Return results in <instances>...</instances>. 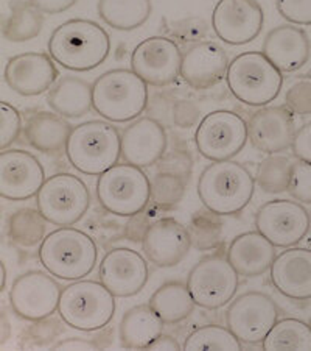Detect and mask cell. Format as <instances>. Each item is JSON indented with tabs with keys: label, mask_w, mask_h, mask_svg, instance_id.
<instances>
[{
	"label": "cell",
	"mask_w": 311,
	"mask_h": 351,
	"mask_svg": "<svg viewBox=\"0 0 311 351\" xmlns=\"http://www.w3.org/2000/svg\"><path fill=\"white\" fill-rule=\"evenodd\" d=\"M111 52V38L97 22L69 19L56 27L49 39V53L55 63L73 72H87L105 63Z\"/></svg>",
	"instance_id": "6da1fadb"
},
{
	"label": "cell",
	"mask_w": 311,
	"mask_h": 351,
	"mask_svg": "<svg viewBox=\"0 0 311 351\" xmlns=\"http://www.w3.org/2000/svg\"><path fill=\"white\" fill-rule=\"evenodd\" d=\"M256 192V178L241 162L226 160L213 161L198 180V195L204 208L232 216L251 203Z\"/></svg>",
	"instance_id": "7a4b0ae2"
},
{
	"label": "cell",
	"mask_w": 311,
	"mask_h": 351,
	"mask_svg": "<svg viewBox=\"0 0 311 351\" xmlns=\"http://www.w3.org/2000/svg\"><path fill=\"white\" fill-rule=\"evenodd\" d=\"M98 248L94 237L72 226H59L45 236L39 247V261L55 278L78 281L94 270Z\"/></svg>",
	"instance_id": "3957f363"
},
{
	"label": "cell",
	"mask_w": 311,
	"mask_h": 351,
	"mask_svg": "<svg viewBox=\"0 0 311 351\" xmlns=\"http://www.w3.org/2000/svg\"><path fill=\"white\" fill-rule=\"evenodd\" d=\"M66 156L84 175L105 173L122 158V133L109 121L78 123L67 141Z\"/></svg>",
	"instance_id": "277c9868"
},
{
	"label": "cell",
	"mask_w": 311,
	"mask_h": 351,
	"mask_svg": "<svg viewBox=\"0 0 311 351\" xmlns=\"http://www.w3.org/2000/svg\"><path fill=\"white\" fill-rule=\"evenodd\" d=\"M146 86L133 69L107 71L92 84L94 110L109 122L135 121L148 105Z\"/></svg>",
	"instance_id": "5b68a950"
},
{
	"label": "cell",
	"mask_w": 311,
	"mask_h": 351,
	"mask_svg": "<svg viewBox=\"0 0 311 351\" xmlns=\"http://www.w3.org/2000/svg\"><path fill=\"white\" fill-rule=\"evenodd\" d=\"M228 88L241 104L249 106H267L279 97L284 86L282 71L271 63L263 52H245L229 63Z\"/></svg>",
	"instance_id": "8992f818"
},
{
	"label": "cell",
	"mask_w": 311,
	"mask_h": 351,
	"mask_svg": "<svg viewBox=\"0 0 311 351\" xmlns=\"http://www.w3.org/2000/svg\"><path fill=\"white\" fill-rule=\"evenodd\" d=\"M116 313V295L103 282L78 280L61 292L58 314L73 330L92 332L109 325Z\"/></svg>",
	"instance_id": "52a82bcc"
},
{
	"label": "cell",
	"mask_w": 311,
	"mask_h": 351,
	"mask_svg": "<svg viewBox=\"0 0 311 351\" xmlns=\"http://www.w3.org/2000/svg\"><path fill=\"white\" fill-rule=\"evenodd\" d=\"M97 198L106 213L131 217L142 213L151 200V180L142 167L120 162L98 175Z\"/></svg>",
	"instance_id": "ba28073f"
},
{
	"label": "cell",
	"mask_w": 311,
	"mask_h": 351,
	"mask_svg": "<svg viewBox=\"0 0 311 351\" xmlns=\"http://www.w3.org/2000/svg\"><path fill=\"white\" fill-rule=\"evenodd\" d=\"M36 205L49 223L72 226L90 206V192L84 181L72 173H55L45 180L36 195Z\"/></svg>",
	"instance_id": "9c48e42d"
},
{
	"label": "cell",
	"mask_w": 311,
	"mask_h": 351,
	"mask_svg": "<svg viewBox=\"0 0 311 351\" xmlns=\"http://www.w3.org/2000/svg\"><path fill=\"white\" fill-rule=\"evenodd\" d=\"M240 285V275L228 259V254H207L196 263L187 278V287L196 306L219 309L234 300Z\"/></svg>",
	"instance_id": "30bf717a"
},
{
	"label": "cell",
	"mask_w": 311,
	"mask_h": 351,
	"mask_svg": "<svg viewBox=\"0 0 311 351\" xmlns=\"http://www.w3.org/2000/svg\"><path fill=\"white\" fill-rule=\"evenodd\" d=\"M247 139V122L229 110L208 112L195 133L196 149L208 161L232 160L245 149Z\"/></svg>",
	"instance_id": "8fae6325"
},
{
	"label": "cell",
	"mask_w": 311,
	"mask_h": 351,
	"mask_svg": "<svg viewBox=\"0 0 311 351\" xmlns=\"http://www.w3.org/2000/svg\"><path fill=\"white\" fill-rule=\"evenodd\" d=\"M279 320L274 300L263 292H246L232 300L226 325L243 343H260Z\"/></svg>",
	"instance_id": "7c38bea8"
},
{
	"label": "cell",
	"mask_w": 311,
	"mask_h": 351,
	"mask_svg": "<svg viewBox=\"0 0 311 351\" xmlns=\"http://www.w3.org/2000/svg\"><path fill=\"white\" fill-rule=\"evenodd\" d=\"M310 226L311 217L305 206L286 198L265 203L256 214V230L275 247L297 245L308 234Z\"/></svg>",
	"instance_id": "4fadbf2b"
},
{
	"label": "cell",
	"mask_w": 311,
	"mask_h": 351,
	"mask_svg": "<svg viewBox=\"0 0 311 351\" xmlns=\"http://www.w3.org/2000/svg\"><path fill=\"white\" fill-rule=\"evenodd\" d=\"M61 292V286L52 276L41 270H30L14 280L8 297L16 315L38 322L56 313Z\"/></svg>",
	"instance_id": "5bb4252c"
},
{
	"label": "cell",
	"mask_w": 311,
	"mask_h": 351,
	"mask_svg": "<svg viewBox=\"0 0 311 351\" xmlns=\"http://www.w3.org/2000/svg\"><path fill=\"white\" fill-rule=\"evenodd\" d=\"M182 55L172 38L151 36L133 50L131 69L150 86L163 88L178 80Z\"/></svg>",
	"instance_id": "9a60e30c"
},
{
	"label": "cell",
	"mask_w": 311,
	"mask_h": 351,
	"mask_svg": "<svg viewBox=\"0 0 311 351\" xmlns=\"http://www.w3.org/2000/svg\"><path fill=\"white\" fill-rule=\"evenodd\" d=\"M265 14L257 0H218L212 13V27L223 43L245 45L263 28Z\"/></svg>",
	"instance_id": "2e32d148"
},
{
	"label": "cell",
	"mask_w": 311,
	"mask_h": 351,
	"mask_svg": "<svg viewBox=\"0 0 311 351\" xmlns=\"http://www.w3.org/2000/svg\"><path fill=\"white\" fill-rule=\"evenodd\" d=\"M45 183L41 161L25 150H2L0 154V195L5 200L24 202L38 195Z\"/></svg>",
	"instance_id": "e0dca14e"
},
{
	"label": "cell",
	"mask_w": 311,
	"mask_h": 351,
	"mask_svg": "<svg viewBox=\"0 0 311 351\" xmlns=\"http://www.w3.org/2000/svg\"><path fill=\"white\" fill-rule=\"evenodd\" d=\"M98 275L116 297H134L148 282V264L139 252L118 247L105 254Z\"/></svg>",
	"instance_id": "ac0fdd59"
},
{
	"label": "cell",
	"mask_w": 311,
	"mask_h": 351,
	"mask_svg": "<svg viewBox=\"0 0 311 351\" xmlns=\"http://www.w3.org/2000/svg\"><path fill=\"white\" fill-rule=\"evenodd\" d=\"M58 77L55 60L41 52L16 55L8 60L3 71V80L8 88L24 97H35L52 89Z\"/></svg>",
	"instance_id": "d6986e66"
},
{
	"label": "cell",
	"mask_w": 311,
	"mask_h": 351,
	"mask_svg": "<svg viewBox=\"0 0 311 351\" xmlns=\"http://www.w3.org/2000/svg\"><path fill=\"white\" fill-rule=\"evenodd\" d=\"M293 112L285 106H262L247 121V134L254 149L274 155L288 150L296 136Z\"/></svg>",
	"instance_id": "ffe728a7"
},
{
	"label": "cell",
	"mask_w": 311,
	"mask_h": 351,
	"mask_svg": "<svg viewBox=\"0 0 311 351\" xmlns=\"http://www.w3.org/2000/svg\"><path fill=\"white\" fill-rule=\"evenodd\" d=\"M168 147L165 128L152 117H139L122 133V158L137 167H151L161 161Z\"/></svg>",
	"instance_id": "44dd1931"
},
{
	"label": "cell",
	"mask_w": 311,
	"mask_h": 351,
	"mask_svg": "<svg viewBox=\"0 0 311 351\" xmlns=\"http://www.w3.org/2000/svg\"><path fill=\"white\" fill-rule=\"evenodd\" d=\"M146 259L157 267H174L189 254V230L173 217H162L150 225L142 242Z\"/></svg>",
	"instance_id": "7402d4cb"
},
{
	"label": "cell",
	"mask_w": 311,
	"mask_h": 351,
	"mask_svg": "<svg viewBox=\"0 0 311 351\" xmlns=\"http://www.w3.org/2000/svg\"><path fill=\"white\" fill-rule=\"evenodd\" d=\"M229 69L226 50L212 41L191 45L182 55L180 77L193 89H211L223 80Z\"/></svg>",
	"instance_id": "603a6c76"
},
{
	"label": "cell",
	"mask_w": 311,
	"mask_h": 351,
	"mask_svg": "<svg viewBox=\"0 0 311 351\" xmlns=\"http://www.w3.org/2000/svg\"><path fill=\"white\" fill-rule=\"evenodd\" d=\"M273 286L291 300L311 298V250L290 247L275 256L269 269Z\"/></svg>",
	"instance_id": "cb8c5ba5"
},
{
	"label": "cell",
	"mask_w": 311,
	"mask_h": 351,
	"mask_svg": "<svg viewBox=\"0 0 311 351\" xmlns=\"http://www.w3.org/2000/svg\"><path fill=\"white\" fill-rule=\"evenodd\" d=\"M262 52L282 72H296L308 63L311 45L305 30L294 25H279L265 38Z\"/></svg>",
	"instance_id": "d4e9b609"
},
{
	"label": "cell",
	"mask_w": 311,
	"mask_h": 351,
	"mask_svg": "<svg viewBox=\"0 0 311 351\" xmlns=\"http://www.w3.org/2000/svg\"><path fill=\"white\" fill-rule=\"evenodd\" d=\"M228 259L236 274L245 278H257L267 274L275 259V245L258 231L239 234L228 248Z\"/></svg>",
	"instance_id": "484cf974"
},
{
	"label": "cell",
	"mask_w": 311,
	"mask_h": 351,
	"mask_svg": "<svg viewBox=\"0 0 311 351\" xmlns=\"http://www.w3.org/2000/svg\"><path fill=\"white\" fill-rule=\"evenodd\" d=\"M73 127L56 112H35L24 125V136L33 149L44 155H61L66 152L67 141Z\"/></svg>",
	"instance_id": "4316f807"
},
{
	"label": "cell",
	"mask_w": 311,
	"mask_h": 351,
	"mask_svg": "<svg viewBox=\"0 0 311 351\" xmlns=\"http://www.w3.org/2000/svg\"><path fill=\"white\" fill-rule=\"evenodd\" d=\"M163 322L150 304H137L128 309L118 325V337L123 348L148 350L162 336Z\"/></svg>",
	"instance_id": "83f0119b"
},
{
	"label": "cell",
	"mask_w": 311,
	"mask_h": 351,
	"mask_svg": "<svg viewBox=\"0 0 311 351\" xmlns=\"http://www.w3.org/2000/svg\"><path fill=\"white\" fill-rule=\"evenodd\" d=\"M47 104L56 114L66 119H80L94 108L92 84L80 77H62L49 90Z\"/></svg>",
	"instance_id": "f1b7e54d"
},
{
	"label": "cell",
	"mask_w": 311,
	"mask_h": 351,
	"mask_svg": "<svg viewBox=\"0 0 311 351\" xmlns=\"http://www.w3.org/2000/svg\"><path fill=\"white\" fill-rule=\"evenodd\" d=\"M150 306L168 325L189 319L195 311V300L189 287L180 281H168L157 289L150 298Z\"/></svg>",
	"instance_id": "f546056e"
},
{
	"label": "cell",
	"mask_w": 311,
	"mask_h": 351,
	"mask_svg": "<svg viewBox=\"0 0 311 351\" xmlns=\"http://www.w3.org/2000/svg\"><path fill=\"white\" fill-rule=\"evenodd\" d=\"M97 11L106 25L131 32L150 19L152 3L151 0H98Z\"/></svg>",
	"instance_id": "4dcf8cb0"
},
{
	"label": "cell",
	"mask_w": 311,
	"mask_h": 351,
	"mask_svg": "<svg viewBox=\"0 0 311 351\" xmlns=\"http://www.w3.org/2000/svg\"><path fill=\"white\" fill-rule=\"evenodd\" d=\"M44 13L27 0H11L8 14L2 22V35L10 43L35 39L42 30Z\"/></svg>",
	"instance_id": "1f68e13d"
},
{
	"label": "cell",
	"mask_w": 311,
	"mask_h": 351,
	"mask_svg": "<svg viewBox=\"0 0 311 351\" xmlns=\"http://www.w3.org/2000/svg\"><path fill=\"white\" fill-rule=\"evenodd\" d=\"M263 350H299L311 351V328L303 320L280 319L271 328L268 336L262 342Z\"/></svg>",
	"instance_id": "d6a6232c"
},
{
	"label": "cell",
	"mask_w": 311,
	"mask_h": 351,
	"mask_svg": "<svg viewBox=\"0 0 311 351\" xmlns=\"http://www.w3.org/2000/svg\"><path fill=\"white\" fill-rule=\"evenodd\" d=\"M45 233L47 220L39 209L21 208L8 219V236L18 247H36L45 239Z\"/></svg>",
	"instance_id": "836d02e7"
},
{
	"label": "cell",
	"mask_w": 311,
	"mask_h": 351,
	"mask_svg": "<svg viewBox=\"0 0 311 351\" xmlns=\"http://www.w3.org/2000/svg\"><path fill=\"white\" fill-rule=\"evenodd\" d=\"M294 162L285 155H268L258 164L256 181L257 186L267 194L286 192L291 183Z\"/></svg>",
	"instance_id": "e575fe53"
},
{
	"label": "cell",
	"mask_w": 311,
	"mask_h": 351,
	"mask_svg": "<svg viewBox=\"0 0 311 351\" xmlns=\"http://www.w3.org/2000/svg\"><path fill=\"white\" fill-rule=\"evenodd\" d=\"M189 234L191 245L196 250L206 252L219 247L223 241V220L221 216L211 209H200L190 219Z\"/></svg>",
	"instance_id": "d590c367"
},
{
	"label": "cell",
	"mask_w": 311,
	"mask_h": 351,
	"mask_svg": "<svg viewBox=\"0 0 311 351\" xmlns=\"http://www.w3.org/2000/svg\"><path fill=\"white\" fill-rule=\"evenodd\" d=\"M184 350H241L243 342L229 328L206 325L191 331L182 345Z\"/></svg>",
	"instance_id": "8d00e7d4"
},
{
	"label": "cell",
	"mask_w": 311,
	"mask_h": 351,
	"mask_svg": "<svg viewBox=\"0 0 311 351\" xmlns=\"http://www.w3.org/2000/svg\"><path fill=\"white\" fill-rule=\"evenodd\" d=\"M187 181L178 175L157 172L151 178V202L156 208L170 209L184 198Z\"/></svg>",
	"instance_id": "74e56055"
},
{
	"label": "cell",
	"mask_w": 311,
	"mask_h": 351,
	"mask_svg": "<svg viewBox=\"0 0 311 351\" xmlns=\"http://www.w3.org/2000/svg\"><path fill=\"white\" fill-rule=\"evenodd\" d=\"M58 334H62V326L58 319H42L38 320L35 325L27 328L22 334V348H42L50 347V342L58 337Z\"/></svg>",
	"instance_id": "f35d334b"
},
{
	"label": "cell",
	"mask_w": 311,
	"mask_h": 351,
	"mask_svg": "<svg viewBox=\"0 0 311 351\" xmlns=\"http://www.w3.org/2000/svg\"><path fill=\"white\" fill-rule=\"evenodd\" d=\"M168 38H176L180 43H201L208 33V24L201 18H184L172 21L163 27Z\"/></svg>",
	"instance_id": "ab89813d"
},
{
	"label": "cell",
	"mask_w": 311,
	"mask_h": 351,
	"mask_svg": "<svg viewBox=\"0 0 311 351\" xmlns=\"http://www.w3.org/2000/svg\"><path fill=\"white\" fill-rule=\"evenodd\" d=\"M22 127L21 112L7 101H0V149H10L21 136Z\"/></svg>",
	"instance_id": "60d3db41"
},
{
	"label": "cell",
	"mask_w": 311,
	"mask_h": 351,
	"mask_svg": "<svg viewBox=\"0 0 311 351\" xmlns=\"http://www.w3.org/2000/svg\"><path fill=\"white\" fill-rule=\"evenodd\" d=\"M156 166L157 172H168L189 181L191 172H193V158L185 149L174 147L170 152H165V155L161 158V161Z\"/></svg>",
	"instance_id": "b9f144b4"
},
{
	"label": "cell",
	"mask_w": 311,
	"mask_h": 351,
	"mask_svg": "<svg viewBox=\"0 0 311 351\" xmlns=\"http://www.w3.org/2000/svg\"><path fill=\"white\" fill-rule=\"evenodd\" d=\"M288 192L296 200L311 205V162L301 161L294 162L291 183Z\"/></svg>",
	"instance_id": "7bdbcfd3"
},
{
	"label": "cell",
	"mask_w": 311,
	"mask_h": 351,
	"mask_svg": "<svg viewBox=\"0 0 311 351\" xmlns=\"http://www.w3.org/2000/svg\"><path fill=\"white\" fill-rule=\"evenodd\" d=\"M285 105L293 114H311V80H299L285 94Z\"/></svg>",
	"instance_id": "ee69618b"
},
{
	"label": "cell",
	"mask_w": 311,
	"mask_h": 351,
	"mask_svg": "<svg viewBox=\"0 0 311 351\" xmlns=\"http://www.w3.org/2000/svg\"><path fill=\"white\" fill-rule=\"evenodd\" d=\"M280 16L296 25H311V0H275Z\"/></svg>",
	"instance_id": "f6af8a7d"
},
{
	"label": "cell",
	"mask_w": 311,
	"mask_h": 351,
	"mask_svg": "<svg viewBox=\"0 0 311 351\" xmlns=\"http://www.w3.org/2000/svg\"><path fill=\"white\" fill-rule=\"evenodd\" d=\"M201 111L198 108V105L191 100H178L173 106V122L178 128L189 130L193 125H196L200 121Z\"/></svg>",
	"instance_id": "bcb514c9"
},
{
	"label": "cell",
	"mask_w": 311,
	"mask_h": 351,
	"mask_svg": "<svg viewBox=\"0 0 311 351\" xmlns=\"http://www.w3.org/2000/svg\"><path fill=\"white\" fill-rule=\"evenodd\" d=\"M151 213L150 211H142L135 216H131L128 220V223L124 225L123 234L128 241L131 242H144V237L148 231L151 225Z\"/></svg>",
	"instance_id": "7dc6e473"
},
{
	"label": "cell",
	"mask_w": 311,
	"mask_h": 351,
	"mask_svg": "<svg viewBox=\"0 0 311 351\" xmlns=\"http://www.w3.org/2000/svg\"><path fill=\"white\" fill-rule=\"evenodd\" d=\"M293 155L301 161L311 162V121L303 123V125L297 130L296 136H294L293 144Z\"/></svg>",
	"instance_id": "c3c4849f"
},
{
	"label": "cell",
	"mask_w": 311,
	"mask_h": 351,
	"mask_svg": "<svg viewBox=\"0 0 311 351\" xmlns=\"http://www.w3.org/2000/svg\"><path fill=\"white\" fill-rule=\"evenodd\" d=\"M28 2L35 5L44 14H59L72 8L77 3V0H28Z\"/></svg>",
	"instance_id": "681fc988"
},
{
	"label": "cell",
	"mask_w": 311,
	"mask_h": 351,
	"mask_svg": "<svg viewBox=\"0 0 311 351\" xmlns=\"http://www.w3.org/2000/svg\"><path fill=\"white\" fill-rule=\"evenodd\" d=\"M55 350H97L98 345L94 341H87V339L81 337H70L62 339V341L56 342L53 345Z\"/></svg>",
	"instance_id": "f907efd6"
},
{
	"label": "cell",
	"mask_w": 311,
	"mask_h": 351,
	"mask_svg": "<svg viewBox=\"0 0 311 351\" xmlns=\"http://www.w3.org/2000/svg\"><path fill=\"white\" fill-rule=\"evenodd\" d=\"M148 350H180V345L172 336H163L162 334L150 345Z\"/></svg>",
	"instance_id": "816d5d0a"
},
{
	"label": "cell",
	"mask_w": 311,
	"mask_h": 351,
	"mask_svg": "<svg viewBox=\"0 0 311 351\" xmlns=\"http://www.w3.org/2000/svg\"><path fill=\"white\" fill-rule=\"evenodd\" d=\"M10 337V322L7 317H5V311H2V345L5 341H8Z\"/></svg>",
	"instance_id": "f5cc1de1"
},
{
	"label": "cell",
	"mask_w": 311,
	"mask_h": 351,
	"mask_svg": "<svg viewBox=\"0 0 311 351\" xmlns=\"http://www.w3.org/2000/svg\"><path fill=\"white\" fill-rule=\"evenodd\" d=\"M0 269H2V285H0V291H3V289H5V280H7V274H5V264L0 265Z\"/></svg>",
	"instance_id": "db71d44e"
},
{
	"label": "cell",
	"mask_w": 311,
	"mask_h": 351,
	"mask_svg": "<svg viewBox=\"0 0 311 351\" xmlns=\"http://www.w3.org/2000/svg\"><path fill=\"white\" fill-rule=\"evenodd\" d=\"M308 325H310V328H311V317H310V322H308Z\"/></svg>",
	"instance_id": "11a10c76"
}]
</instances>
